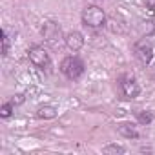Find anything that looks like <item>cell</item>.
Segmentation results:
<instances>
[{"instance_id": "cell-1", "label": "cell", "mask_w": 155, "mask_h": 155, "mask_svg": "<svg viewBox=\"0 0 155 155\" xmlns=\"http://www.w3.org/2000/svg\"><path fill=\"white\" fill-rule=\"evenodd\" d=\"M60 71L68 77L69 81H77L84 73V64H82L81 58H77V57H66L60 62Z\"/></svg>"}, {"instance_id": "cell-2", "label": "cell", "mask_w": 155, "mask_h": 155, "mask_svg": "<svg viewBox=\"0 0 155 155\" xmlns=\"http://www.w3.org/2000/svg\"><path fill=\"white\" fill-rule=\"evenodd\" d=\"M82 22H84V26L97 29V28H102L106 24V15H104V11L101 8L90 6V8H86L82 11Z\"/></svg>"}, {"instance_id": "cell-3", "label": "cell", "mask_w": 155, "mask_h": 155, "mask_svg": "<svg viewBox=\"0 0 155 155\" xmlns=\"http://www.w3.org/2000/svg\"><path fill=\"white\" fill-rule=\"evenodd\" d=\"M28 57H29L31 64L38 69H49V66H51V58L42 46H31L28 49Z\"/></svg>"}, {"instance_id": "cell-4", "label": "cell", "mask_w": 155, "mask_h": 155, "mask_svg": "<svg viewBox=\"0 0 155 155\" xmlns=\"http://www.w3.org/2000/svg\"><path fill=\"white\" fill-rule=\"evenodd\" d=\"M119 90H120V95L124 99H128V101L139 97V93H140V88H139L137 81L130 75H122L119 79Z\"/></svg>"}, {"instance_id": "cell-5", "label": "cell", "mask_w": 155, "mask_h": 155, "mask_svg": "<svg viewBox=\"0 0 155 155\" xmlns=\"http://www.w3.org/2000/svg\"><path fill=\"white\" fill-rule=\"evenodd\" d=\"M42 37L49 46H58L60 40V26L53 20H46L42 26Z\"/></svg>"}, {"instance_id": "cell-6", "label": "cell", "mask_w": 155, "mask_h": 155, "mask_svg": "<svg viewBox=\"0 0 155 155\" xmlns=\"http://www.w3.org/2000/svg\"><path fill=\"white\" fill-rule=\"evenodd\" d=\"M135 57L142 62V64H150L155 57V49L148 40H140L135 44Z\"/></svg>"}, {"instance_id": "cell-7", "label": "cell", "mask_w": 155, "mask_h": 155, "mask_svg": "<svg viewBox=\"0 0 155 155\" xmlns=\"http://www.w3.org/2000/svg\"><path fill=\"white\" fill-rule=\"evenodd\" d=\"M64 42H66L68 49H71V51H79V49L84 46V37H82L79 31H69V33L64 37Z\"/></svg>"}, {"instance_id": "cell-8", "label": "cell", "mask_w": 155, "mask_h": 155, "mask_svg": "<svg viewBox=\"0 0 155 155\" xmlns=\"http://www.w3.org/2000/svg\"><path fill=\"white\" fill-rule=\"evenodd\" d=\"M117 130H119V133H120L122 137H126V139H137V137H139V131H137V128H135L131 122H120V124L117 126Z\"/></svg>"}, {"instance_id": "cell-9", "label": "cell", "mask_w": 155, "mask_h": 155, "mask_svg": "<svg viewBox=\"0 0 155 155\" xmlns=\"http://www.w3.org/2000/svg\"><path fill=\"white\" fill-rule=\"evenodd\" d=\"M37 117L38 119H44V120H49V119H55L57 117V108L55 106H49V104H44L37 110Z\"/></svg>"}, {"instance_id": "cell-10", "label": "cell", "mask_w": 155, "mask_h": 155, "mask_svg": "<svg viewBox=\"0 0 155 155\" xmlns=\"http://www.w3.org/2000/svg\"><path fill=\"white\" fill-rule=\"evenodd\" d=\"M13 110H15V104L13 102L2 104V108H0V117H2V119H9L13 115Z\"/></svg>"}, {"instance_id": "cell-11", "label": "cell", "mask_w": 155, "mask_h": 155, "mask_svg": "<svg viewBox=\"0 0 155 155\" xmlns=\"http://www.w3.org/2000/svg\"><path fill=\"white\" fill-rule=\"evenodd\" d=\"M104 153H126V148L124 146H119V144H110V146H106L104 150H102Z\"/></svg>"}, {"instance_id": "cell-12", "label": "cell", "mask_w": 155, "mask_h": 155, "mask_svg": "<svg viewBox=\"0 0 155 155\" xmlns=\"http://www.w3.org/2000/svg\"><path fill=\"white\" fill-rule=\"evenodd\" d=\"M137 119H139L140 124H150V122L153 120V113H151V111H140V113L137 115Z\"/></svg>"}, {"instance_id": "cell-13", "label": "cell", "mask_w": 155, "mask_h": 155, "mask_svg": "<svg viewBox=\"0 0 155 155\" xmlns=\"http://www.w3.org/2000/svg\"><path fill=\"white\" fill-rule=\"evenodd\" d=\"M8 51H9V37L4 31L2 33V55H8Z\"/></svg>"}, {"instance_id": "cell-14", "label": "cell", "mask_w": 155, "mask_h": 155, "mask_svg": "<svg viewBox=\"0 0 155 155\" xmlns=\"http://www.w3.org/2000/svg\"><path fill=\"white\" fill-rule=\"evenodd\" d=\"M11 102H13L15 106H18V104H22V102H24V95H20V93H18V95H13V99H11Z\"/></svg>"}, {"instance_id": "cell-15", "label": "cell", "mask_w": 155, "mask_h": 155, "mask_svg": "<svg viewBox=\"0 0 155 155\" xmlns=\"http://www.w3.org/2000/svg\"><path fill=\"white\" fill-rule=\"evenodd\" d=\"M146 8H148L151 13H155V0H146Z\"/></svg>"}, {"instance_id": "cell-16", "label": "cell", "mask_w": 155, "mask_h": 155, "mask_svg": "<svg viewBox=\"0 0 155 155\" xmlns=\"http://www.w3.org/2000/svg\"><path fill=\"white\" fill-rule=\"evenodd\" d=\"M151 26H153V33H155V20H153V22H151Z\"/></svg>"}]
</instances>
